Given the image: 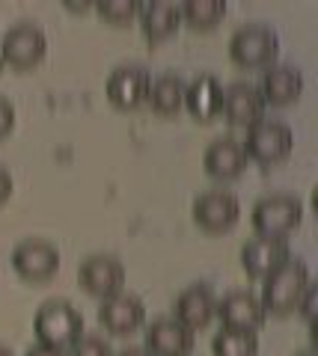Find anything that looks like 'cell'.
Instances as JSON below:
<instances>
[{"label": "cell", "instance_id": "obj_5", "mask_svg": "<svg viewBox=\"0 0 318 356\" xmlns=\"http://www.w3.org/2000/svg\"><path fill=\"white\" fill-rule=\"evenodd\" d=\"M0 51H3V65H13L18 72H30L45 60L48 39L39 24L21 21V24L9 27L3 36H0Z\"/></svg>", "mask_w": 318, "mask_h": 356}, {"label": "cell", "instance_id": "obj_17", "mask_svg": "<svg viewBox=\"0 0 318 356\" xmlns=\"http://www.w3.org/2000/svg\"><path fill=\"white\" fill-rule=\"evenodd\" d=\"M221 98L223 86L214 74H200L184 86V107L196 122H212L221 116Z\"/></svg>", "mask_w": 318, "mask_h": 356}, {"label": "cell", "instance_id": "obj_18", "mask_svg": "<svg viewBox=\"0 0 318 356\" xmlns=\"http://www.w3.org/2000/svg\"><path fill=\"white\" fill-rule=\"evenodd\" d=\"M214 306L217 300L205 285H191L175 297V321L182 327H188L191 332L205 330L214 321Z\"/></svg>", "mask_w": 318, "mask_h": 356}, {"label": "cell", "instance_id": "obj_20", "mask_svg": "<svg viewBox=\"0 0 318 356\" xmlns=\"http://www.w3.org/2000/svg\"><path fill=\"white\" fill-rule=\"evenodd\" d=\"M140 27H143L149 42H164L170 39L182 24V13L175 3L167 0H152V3H140Z\"/></svg>", "mask_w": 318, "mask_h": 356}, {"label": "cell", "instance_id": "obj_6", "mask_svg": "<svg viewBox=\"0 0 318 356\" xmlns=\"http://www.w3.org/2000/svg\"><path fill=\"white\" fill-rule=\"evenodd\" d=\"M294 146V137H292V128L283 125V122H256L253 128H247V140L241 143L247 161H256L262 166H271V163H280L292 154Z\"/></svg>", "mask_w": 318, "mask_h": 356}, {"label": "cell", "instance_id": "obj_24", "mask_svg": "<svg viewBox=\"0 0 318 356\" xmlns=\"http://www.w3.org/2000/svg\"><path fill=\"white\" fill-rule=\"evenodd\" d=\"M95 13L102 15V21H107V24L122 27L140 15V3L137 0H98Z\"/></svg>", "mask_w": 318, "mask_h": 356}, {"label": "cell", "instance_id": "obj_33", "mask_svg": "<svg viewBox=\"0 0 318 356\" xmlns=\"http://www.w3.org/2000/svg\"><path fill=\"white\" fill-rule=\"evenodd\" d=\"M298 356H318V353H315V350H301Z\"/></svg>", "mask_w": 318, "mask_h": 356}, {"label": "cell", "instance_id": "obj_31", "mask_svg": "<svg viewBox=\"0 0 318 356\" xmlns=\"http://www.w3.org/2000/svg\"><path fill=\"white\" fill-rule=\"evenodd\" d=\"M65 6H69V9H78V13H84V9H90V3H72V0H65Z\"/></svg>", "mask_w": 318, "mask_h": 356}, {"label": "cell", "instance_id": "obj_3", "mask_svg": "<svg viewBox=\"0 0 318 356\" xmlns=\"http://www.w3.org/2000/svg\"><path fill=\"white\" fill-rule=\"evenodd\" d=\"M280 57V39L271 27L247 24L232 33L229 39V60L241 69H271L273 60Z\"/></svg>", "mask_w": 318, "mask_h": 356}, {"label": "cell", "instance_id": "obj_34", "mask_svg": "<svg viewBox=\"0 0 318 356\" xmlns=\"http://www.w3.org/2000/svg\"><path fill=\"white\" fill-rule=\"evenodd\" d=\"M0 36H3V33H0ZM6 69V65H3V51H0V72H3Z\"/></svg>", "mask_w": 318, "mask_h": 356}, {"label": "cell", "instance_id": "obj_11", "mask_svg": "<svg viewBox=\"0 0 318 356\" xmlns=\"http://www.w3.org/2000/svg\"><path fill=\"white\" fill-rule=\"evenodd\" d=\"M98 321H102V327L107 332H113V336H131L134 330L143 327L146 306L140 297L119 291L113 297L102 300V306H98Z\"/></svg>", "mask_w": 318, "mask_h": 356}, {"label": "cell", "instance_id": "obj_19", "mask_svg": "<svg viewBox=\"0 0 318 356\" xmlns=\"http://www.w3.org/2000/svg\"><path fill=\"white\" fill-rule=\"evenodd\" d=\"M205 172L212 178H221V181H229V178H238L247 166V154L241 149V143L232 137H223V140H214L212 146L205 149V158H202Z\"/></svg>", "mask_w": 318, "mask_h": 356}, {"label": "cell", "instance_id": "obj_14", "mask_svg": "<svg viewBox=\"0 0 318 356\" xmlns=\"http://www.w3.org/2000/svg\"><path fill=\"white\" fill-rule=\"evenodd\" d=\"M214 315L221 318L223 330H250L256 332L262 324H265V309H262L259 297L250 291H232L226 294L221 303L214 306Z\"/></svg>", "mask_w": 318, "mask_h": 356}, {"label": "cell", "instance_id": "obj_9", "mask_svg": "<svg viewBox=\"0 0 318 356\" xmlns=\"http://www.w3.org/2000/svg\"><path fill=\"white\" fill-rule=\"evenodd\" d=\"M78 282L86 294H93V297H113L122 291V285H125V267L119 259H113V255H104V252H98V255H90V259H84L81 267H78Z\"/></svg>", "mask_w": 318, "mask_h": 356}, {"label": "cell", "instance_id": "obj_2", "mask_svg": "<svg viewBox=\"0 0 318 356\" xmlns=\"http://www.w3.org/2000/svg\"><path fill=\"white\" fill-rule=\"evenodd\" d=\"M33 330H36L39 344L65 350L84 336V318L65 300H48V303L39 306L36 318H33Z\"/></svg>", "mask_w": 318, "mask_h": 356}, {"label": "cell", "instance_id": "obj_10", "mask_svg": "<svg viewBox=\"0 0 318 356\" xmlns=\"http://www.w3.org/2000/svg\"><path fill=\"white\" fill-rule=\"evenodd\" d=\"M292 259L289 241L286 238H265L256 235L241 247V267L247 270V276L253 280H265L268 273H273L277 267H283Z\"/></svg>", "mask_w": 318, "mask_h": 356}, {"label": "cell", "instance_id": "obj_30", "mask_svg": "<svg viewBox=\"0 0 318 356\" xmlns=\"http://www.w3.org/2000/svg\"><path fill=\"white\" fill-rule=\"evenodd\" d=\"M119 356H149L143 348H125L122 353H119Z\"/></svg>", "mask_w": 318, "mask_h": 356}, {"label": "cell", "instance_id": "obj_25", "mask_svg": "<svg viewBox=\"0 0 318 356\" xmlns=\"http://www.w3.org/2000/svg\"><path fill=\"white\" fill-rule=\"evenodd\" d=\"M72 356H113V353L107 341H102L98 336H86L72 344Z\"/></svg>", "mask_w": 318, "mask_h": 356}, {"label": "cell", "instance_id": "obj_21", "mask_svg": "<svg viewBox=\"0 0 318 356\" xmlns=\"http://www.w3.org/2000/svg\"><path fill=\"white\" fill-rule=\"evenodd\" d=\"M146 104L161 116H175L184 107V83L175 74H161L149 83Z\"/></svg>", "mask_w": 318, "mask_h": 356}, {"label": "cell", "instance_id": "obj_27", "mask_svg": "<svg viewBox=\"0 0 318 356\" xmlns=\"http://www.w3.org/2000/svg\"><path fill=\"white\" fill-rule=\"evenodd\" d=\"M13 128H15V107L9 98L0 95V140H6Z\"/></svg>", "mask_w": 318, "mask_h": 356}, {"label": "cell", "instance_id": "obj_1", "mask_svg": "<svg viewBox=\"0 0 318 356\" xmlns=\"http://www.w3.org/2000/svg\"><path fill=\"white\" fill-rule=\"evenodd\" d=\"M310 282H312L310 267H306L301 259H289L283 267L268 273L265 282H262V297H259L265 315H292V312L298 309Z\"/></svg>", "mask_w": 318, "mask_h": 356}, {"label": "cell", "instance_id": "obj_16", "mask_svg": "<svg viewBox=\"0 0 318 356\" xmlns=\"http://www.w3.org/2000/svg\"><path fill=\"white\" fill-rule=\"evenodd\" d=\"M259 95L265 107H286V104H294L303 92V74L292 65H271V69L262 74L259 81Z\"/></svg>", "mask_w": 318, "mask_h": 356}, {"label": "cell", "instance_id": "obj_29", "mask_svg": "<svg viewBox=\"0 0 318 356\" xmlns=\"http://www.w3.org/2000/svg\"><path fill=\"white\" fill-rule=\"evenodd\" d=\"M24 356H65V353L57 350V348H45V344H36V348H30Z\"/></svg>", "mask_w": 318, "mask_h": 356}, {"label": "cell", "instance_id": "obj_32", "mask_svg": "<svg viewBox=\"0 0 318 356\" xmlns=\"http://www.w3.org/2000/svg\"><path fill=\"white\" fill-rule=\"evenodd\" d=\"M0 356H13V350H9V348H3V344H0Z\"/></svg>", "mask_w": 318, "mask_h": 356}, {"label": "cell", "instance_id": "obj_26", "mask_svg": "<svg viewBox=\"0 0 318 356\" xmlns=\"http://www.w3.org/2000/svg\"><path fill=\"white\" fill-rule=\"evenodd\" d=\"M315 300H318V285L310 282V285H306V291H303V297H301L298 309H294V312H301L310 324H315Z\"/></svg>", "mask_w": 318, "mask_h": 356}, {"label": "cell", "instance_id": "obj_7", "mask_svg": "<svg viewBox=\"0 0 318 356\" xmlns=\"http://www.w3.org/2000/svg\"><path fill=\"white\" fill-rule=\"evenodd\" d=\"M193 222L202 232H212V235H221V232H229L241 217V202L235 193L229 191H205L193 199Z\"/></svg>", "mask_w": 318, "mask_h": 356}, {"label": "cell", "instance_id": "obj_8", "mask_svg": "<svg viewBox=\"0 0 318 356\" xmlns=\"http://www.w3.org/2000/svg\"><path fill=\"white\" fill-rule=\"evenodd\" d=\"M13 267L27 282H48L60 270V252L51 241L27 238L13 250Z\"/></svg>", "mask_w": 318, "mask_h": 356}, {"label": "cell", "instance_id": "obj_12", "mask_svg": "<svg viewBox=\"0 0 318 356\" xmlns=\"http://www.w3.org/2000/svg\"><path fill=\"white\" fill-rule=\"evenodd\" d=\"M221 113L226 116L229 125H238V128H253L256 122H262L265 116V102H262L259 89L253 83H229L223 89V98H221Z\"/></svg>", "mask_w": 318, "mask_h": 356}, {"label": "cell", "instance_id": "obj_22", "mask_svg": "<svg viewBox=\"0 0 318 356\" xmlns=\"http://www.w3.org/2000/svg\"><path fill=\"white\" fill-rule=\"evenodd\" d=\"M179 13L184 24H191L193 30H212L226 15V0H188L179 6Z\"/></svg>", "mask_w": 318, "mask_h": 356}, {"label": "cell", "instance_id": "obj_28", "mask_svg": "<svg viewBox=\"0 0 318 356\" xmlns=\"http://www.w3.org/2000/svg\"><path fill=\"white\" fill-rule=\"evenodd\" d=\"M9 196H13V175L0 166V205H3Z\"/></svg>", "mask_w": 318, "mask_h": 356}, {"label": "cell", "instance_id": "obj_23", "mask_svg": "<svg viewBox=\"0 0 318 356\" xmlns=\"http://www.w3.org/2000/svg\"><path fill=\"white\" fill-rule=\"evenodd\" d=\"M214 356H259V339L250 330H221L212 341Z\"/></svg>", "mask_w": 318, "mask_h": 356}, {"label": "cell", "instance_id": "obj_13", "mask_svg": "<svg viewBox=\"0 0 318 356\" xmlns=\"http://www.w3.org/2000/svg\"><path fill=\"white\" fill-rule=\"evenodd\" d=\"M152 77L140 65H119L107 77V98L119 110H137L140 104H146Z\"/></svg>", "mask_w": 318, "mask_h": 356}, {"label": "cell", "instance_id": "obj_15", "mask_svg": "<svg viewBox=\"0 0 318 356\" xmlns=\"http://www.w3.org/2000/svg\"><path fill=\"white\" fill-rule=\"evenodd\" d=\"M143 350L149 356H188L193 350V332L175 318H158L146 330Z\"/></svg>", "mask_w": 318, "mask_h": 356}, {"label": "cell", "instance_id": "obj_4", "mask_svg": "<svg viewBox=\"0 0 318 356\" xmlns=\"http://www.w3.org/2000/svg\"><path fill=\"white\" fill-rule=\"evenodd\" d=\"M301 220H303L301 199H294L289 193L259 199V202L253 205V214H250V222H253L256 235H265V238L292 235V232L301 226Z\"/></svg>", "mask_w": 318, "mask_h": 356}]
</instances>
